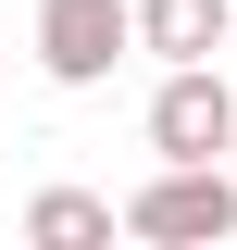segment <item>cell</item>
<instances>
[{
  "label": "cell",
  "instance_id": "cell-1",
  "mask_svg": "<svg viewBox=\"0 0 237 250\" xmlns=\"http://www.w3.org/2000/svg\"><path fill=\"white\" fill-rule=\"evenodd\" d=\"M125 238H150V250H212V238H237L225 163H162L150 188H125Z\"/></svg>",
  "mask_w": 237,
  "mask_h": 250
},
{
  "label": "cell",
  "instance_id": "cell-2",
  "mask_svg": "<svg viewBox=\"0 0 237 250\" xmlns=\"http://www.w3.org/2000/svg\"><path fill=\"white\" fill-rule=\"evenodd\" d=\"M138 50V0H38V75L50 88H100Z\"/></svg>",
  "mask_w": 237,
  "mask_h": 250
},
{
  "label": "cell",
  "instance_id": "cell-3",
  "mask_svg": "<svg viewBox=\"0 0 237 250\" xmlns=\"http://www.w3.org/2000/svg\"><path fill=\"white\" fill-rule=\"evenodd\" d=\"M150 150L162 163H225L237 150V88L212 62H162V88H150Z\"/></svg>",
  "mask_w": 237,
  "mask_h": 250
},
{
  "label": "cell",
  "instance_id": "cell-4",
  "mask_svg": "<svg viewBox=\"0 0 237 250\" xmlns=\"http://www.w3.org/2000/svg\"><path fill=\"white\" fill-rule=\"evenodd\" d=\"M237 38V0H138V50L150 62H212Z\"/></svg>",
  "mask_w": 237,
  "mask_h": 250
},
{
  "label": "cell",
  "instance_id": "cell-5",
  "mask_svg": "<svg viewBox=\"0 0 237 250\" xmlns=\"http://www.w3.org/2000/svg\"><path fill=\"white\" fill-rule=\"evenodd\" d=\"M113 225H125V200H100V188H38L25 200V238L38 250H100Z\"/></svg>",
  "mask_w": 237,
  "mask_h": 250
}]
</instances>
